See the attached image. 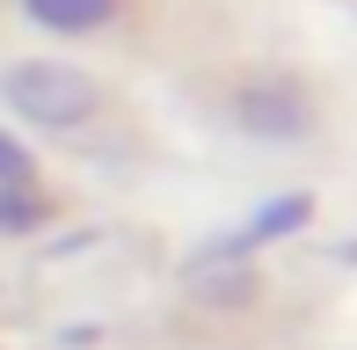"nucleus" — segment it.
I'll return each instance as SVG.
<instances>
[{"label": "nucleus", "instance_id": "6", "mask_svg": "<svg viewBox=\"0 0 357 350\" xmlns=\"http://www.w3.org/2000/svg\"><path fill=\"white\" fill-rule=\"evenodd\" d=\"M0 183H29V146L15 132H0Z\"/></svg>", "mask_w": 357, "mask_h": 350}, {"label": "nucleus", "instance_id": "3", "mask_svg": "<svg viewBox=\"0 0 357 350\" xmlns=\"http://www.w3.org/2000/svg\"><path fill=\"white\" fill-rule=\"evenodd\" d=\"M234 117L248 124V132H263V139H299V132H306V102H299V95H284V88H270V81L241 88Z\"/></svg>", "mask_w": 357, "mask_h": 350}, {"label": "nucleus", "instance_id": "4", "mask_svg": "<svg viewBox=\"0 0 357 350\" xmlns=\"http://www.w3.org/2000/svg\"><path fill=\"white\" fill-rule=\"evenodd\" d=\"M124 0H22V15L37 29H59V37H88V29H109Z\"/></svg>", "mask_w": 357, "mask_h": 350}, {"label": "nucleus", "instance_id": "2", "mask_svg": "<svg viewBox=\"0 0 357 350\" xmlns=\"http://www.w3.org/2000/svg\"><path fill=\"white\" fill-rule=\"evenodd\" d=\"M314 219V197H270L263 212H248V227H234L226 241H212V256H248V248H270L284 234H299Z\"/></svg>", "mask_w": 357, "mask_h": 350}, {"label": "nucleus", "instance_id": "1", "mask_svg": "<svg viewBox=\"0 0 357 350\" xmlns=\"http://www.w3.org/2000/svg\"><path fill=\"white\" fill-rule=\"evenodd\" d=\"M0 102L37 132H73V124L95 117L102 88L66 59H15V66H0Z\"/></svg>", "mask_w": 357, "mask_h": 350}, {"label": "nucleus", "instance_id": "5", "mask_svg": "<svg viewBox=\"0 0 357 350\" xmlns=\"http://www.w3.org/2000/svg\"><path fill=\"white\" fill-rule=\"evenodd\" d=\"M44 219H52V204L29 183H0V234H37Z\"/></svg>", "mask_w": 357, "mask_h": 350}]
</instances>
